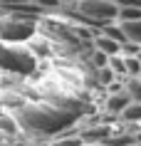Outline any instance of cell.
I'll list each match as a JSON object with an SVG mask.
<instances>
[{
    "mask_svg": "<svg viewBox=\"0 0 141 146\" xmlns=\"http://www.w3.org/2000/svg\"><path fill=\"white\" fill-rule=\"evenodd\" d=\"M10 114L15 116V121H17V126H20L23 134L47 136V139L70 131L74 126V121L79 119V114L67 111V109H60L55 104H47L42 99H25Z\"/></svg>",
    "mask_w": 141,
    "mask_h": 146,
    "instance_id": "obj_1",
    "label": "cell"
},
{
    "mask_svg": "<svg viewBox=\"0 0 141 146\" xmlns=\"http://www.w3.org/2000/svg\"><path fill=\"white\" fill-rule=\"evenodd\" d=\"M40 67V60L30 52L27 45L0 42V74L5 77H32Z\"/></svg>",
    "mask_w": 141,
    "mask_h": 146,
    "instance_id": "obj_2",
    "label": "cell"
},
{
    "mask_svg": "<svg viewBox=\"0 0 141 146\" xmlns=\"http://www.w3.org/2000/svg\"><path fill=\"white\" fill-rule=\"evenodd\" d=\"M40 32V15L32 13H0V42L25 45Z\"/></svg>",
    "mask_w": 141,
    "mask_h": 146,
    "instance_id": "obj_3",
    "label": "cell"
},
{
    "mask_svg": "<svg viewBox=\"0 0 141 146\" xmlns=\"http://www.w3.org/2000/svg\"><path fill=\"white\" fill-rule=\"evenodd\" d=\"M117 10L119 8L114 0H74V5H72L74 17L94 30H99L104 23L117 20Z\"/></svg>",
    "mask_w": 141,
    "mask_h": 146,
    "instance_id": "obj_4",
    "label": "cell"
},
{
    "mask_svg": "<svg viewBox=\"0 0 141 146\" xmlns=\"http://www.w3.org/2000/svg\"><path fill=\"white\" fill-rule=\"evenodd\" d=\"M92 47L97 50V52H102L104 57H114V54H121V42H117V40L107 37L104 32H97L92 37Z\"/></svg>",
    "mask_w": 141,
    "mask_h": 146,
    "instance_id": "obj_5",
    "label": "cell"
},
{
    "mask_svg": "<svg viewBox=\"0 0 141 146\" xmlns=\"http://www.w3.org/2000/svg\"><path fill=\"white\" fill-rule=\"evenodd\" d=\"M129 104V97L124 92H117V94H107V99H104V111L111 116V119H119L124 107Z\"/></svg>",
    "mask_w": 141,
    "mask_h": 146,
    "instance_id": "obj_6",
    "label": "cell"
},
{
    "mask_svg": "<svg viewBox=\"0 0 141 146\" xmlns=\"http://www.w3.org/2000/svg\"><path fill=\"white\" fill-rule=\"evenodd\" d=\"M119 121L124 124H131V126H139L141 124V102H129L119 116Z\"/></svg>",
    "mask_w": 141,
    "mask_h": 146,
    "instance_id": "obj_7",
    "label": "cell"
},
{
    "mask_svg": "<svg viewBox=\"0 0 141 146\" xmlns=\"http://www.w3.org/2000/svg\"><path fill=\"white\" fill-rule=\"evenodd\" d=\"M0 134L5 139H13L20 134V126H17L15 116L10 114V111H0Z\"/></svg>",
    "mask_w": 141,
    "mask_h": 146,
    "instance_id": "obj_8",
    "label": "cell"
},
{
    "mask_svg": "<svg viewBox=\"0 0 141 146\" xmlns=\"http://www.w3.org/2000/svg\"><path fill=\"white\" fill-rule=\"evenodd\" d=\"M121 30H124L126 42H134V45L141 47V20H134V23H119Z\"/></svg>",
    "mask_w": 141,
    "mask_h": 146,
    "instance_id": "obj_9",
    "label": "cell"
},
{
    "mask_svg": "<svg viewBox=\"0 0 141 146\" xmlns=\"http://www.w3.org/2000/svg\"><path fill=\"white\" fill-rule=\"evenodd\" d=\"M124 94L129 102H141V77H124Z\"/></svg>",
    "mask_w": 141,
    "mask_h": 146,
    "instance_id": "obj_10",
    "label": "cell"
},
{
    "mask_svg": "<svg viewBox=\"0 0 141 146\" xmlns=\"http://www.w3.org/2000/svg\"><path fill=\"white\" fill-rule=\"evenodd\" d=\"M141 20V8H119L117 10V23H134Z\"/></svg>",
    "mask_w": 141,
    "mask_h": 146,
    "instance_id": "obj_11",
    "label": "cell"
},
{
    "mask_svg": "<svg viewBox=\"0 0 141 146\" xmlns=\"http://www.w3.org/2000/svg\"><path fill=\"white\" fill-rule=\"evenodd\" d=\"M124 57V67H126V77H139L141 74V64H139V57Z\"/></svg>",
    "mask_w": 141,
    "mask_h": 146,
    "instance_id": "obj_12",
    "label": "cell"
},
{
    "mask_svg": "<svg viewBox=\"0 0 141 146\" xmlns=\"http://www.w3.org/2000/svg\"><path fill=\"white\" fill-rule=\"evenodd\" d=\"M79 146H107L104 141H84V144H79Z\"/></svg>",
    "mask_w": 141,
    "mask_h": 146,
    "instance_id": "obj_13",
    "label": "cell"
},
{
    "mask_svg": "<svg viewBox=\"0 0 141 146\" xmlns=\"http://www.w3.org/2000/svg\"><path fill=\"white\" fill-rule=\"evenodd\" d=\"M3 144H5V136H3V134H0V146H3Z\"/></svg>",
    "mask_w": 141,
    "mask_h": 146,
    "instance_id": "obj_14",
    "label": "cell"
}]
</instances>
